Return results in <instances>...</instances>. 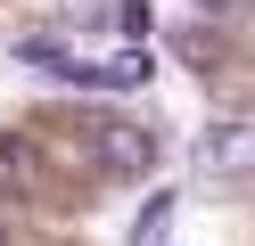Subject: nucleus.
<instances>
[{
	"label": "nucleus",
	"mask_w": 255,
	"mask_h": 246,
	"mask_svg": "<svg viewBox=\"0 0 255 246\" xmlns=\"http://www.w3.org/2000/svg\"><path fill=\"white\" fill-rule=\"evenodd\" d=\"M198 164H206V172H255V131H247V123L198 131Z\"/></svg>",
	"instance_id": "f03ea898"
},
{
	"label": "nucleus",
	"mask_w": 255,
	"mask_h": 246,
	"mask_svg": "<svg viewBox=\"0 0 255 246\" xmlns=\"http://www.w3.org/2000/svg\"><path fill=\"white\" fill-rule=\"evenodd\" d=\"M91 156H99V164H107L116 180H140V172L156 164V140H148L140 123H116V115H91Z\"/></svg>",
	"instance_id": "f257e3e1"
},
{
	"label": "nucleus",
	"mask_w": 255,
	"mask_h": 246,
	"mask_svg": "<svg viewBox=\"0 0 255 246\" xmlns=\"http://www.w3.org/2000/svg\"><path fill=\"white\" fill-rule=\"evenodd\" d=\"M173 213H181V205L156 189L148 205H140V222H132V246H165V238H173Z\"/></svg>",
	"instance_id": "20e7f679"
},
{
	"label": "nucleus",
	"mask_w": 255,
	"mask_h": 246,
	"mask_svg": "<svg viewBox=\"0 0 255 246\" xmlns=\"http://www.w3.org/2000/svg\"><path fill=\"white\" fill-rule=\"evenodd\" d=\"M25 189H33V140L0 131V197H25Z\"/></svg>",
	"instance_id": "7ed1b4c3"
},
{
	"label": "nucleus",
	"mask_w": 255,
	"mask_h": 246,
	"mask_svg": "<svg viewBox=\"0 0 255 246\" xmlns=\"http://www.w3.org/2000/svg\"><path fill=\"white\" fill-rule=\"evenodd\" d=\"M124 8H132V0H58V16H66V25H107V33H116Z\"/></svg>",
	"instance_id": "39448f33"
},
{
	"label": "nucleus",
	"mask_w": 255,
	"mask_h": 246,
	"mask_svg": "<svg viewBox=\"0 0 255 246\" xmlns=\"http://www.w3.org/2000/svg\"><path fill=\"white\" fill-rule=\"evenodd\" d=\"M198 8H231V0H198Z\"/></svg>",
	"instance_id": "423d86ee"
}]
</instances>
